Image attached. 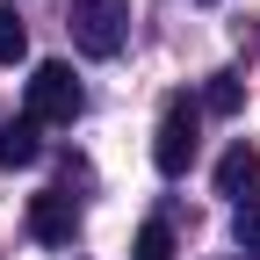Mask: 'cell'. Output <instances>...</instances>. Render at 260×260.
I'll use <instances>...</instances> for the list:
<instances>
[{
  "instance_id": "obj_1",
  "label": "cell",
  "mask_w": 260,
  "mask_h": 260,
  "mask_svg": "<svg viewBox=\"0 0 260 260\" xmlns=\"http://www.w3.org/2000/svg\"><path fill=\"white\" fill-rule=\"evenodd\" d=\"M195 145H203V102H188V94H167V109H159V130H152V167L181 181L195 167Z\"/></svg>"
},
{
  "instance_id": "obj_2",
  "label": "cell",
  "mask_w": 260,
  "mask_h": 260,
  "mask_svg": "<svg viewBox=\"0 0 260 260\" xmlns=\"http://www.w3.org/2000/svg\"><path fill=\"white\" fill-rule=\"evenodd\" d=\"M87 109V87L73 80V65H65V58H44L37 65V73H29V123H73Z\"/></svg>"
},
{
  "instance_id": "obj_3",
  "label": "cell",
  "mask_w": 260,
  "mask_h": 260,
  "mask_svg": "<svg viewBox=\"0 0 260 260\" xmlns=\"http://www.w3.org/2000/svg\"><path fill=\"white\" fill-rule=\"evenodd\" d=\"M130 37V0H73V44L87 58H116Z\"/></svg>"
},
{
  "instance_id": "obj_4",
  "label": "cell",
  "mask_w": 260,
  "mask_h": 260,
  "mask_svg": "<svg viewBox=\"0 0 260 260\" xmlns=\"http://www.w3.org/2000/svg\"><path fill=\"white\" fill-rule=\"evenodd\" d=\"M73 232H80V195L73 188L29 195V239H37V246H73Z\"/></svg>"
},
{
  "instance_id": "obj_5",
  "label": "cell",
  "mask_w": 260,
  "mask_h": 260,
  "mask_svg": "<svg viewBox=\"0 0 260 260\" xmlns=\"http://www.w3.org/2000/svg\"><path fill=\"white\" fill-rule=\"evenodd\" d=\"M253 188H260V152H253V145L239 138L232 152H224V159H217V195H239V203H246V195H253Z\"/></svg>"
},
{
  "instance_id": "obj_6",
  "label": "cell",
  "mask_w": 260,
  "mask_h": 260,
  "mask_svg": "<svg viewBox=\"0 0 260 260\" xmlns=\"http://www.w3.org/2000/svg\"><path fill=\"white\" fill-rule=\"evenodd\" d=\"M44 159V138H37V123L15 116V123H0V167H37Z\"/></svg>"
},
{
  "instance_id": "obj_7",
  "label": "cell",
  "mask_w": 260,
  "mask_h": 260,
  "mask_svg": "<svg viewBox=\"0 0 260 260\" xmlns=\"http://www.w3.org/2000/svg\"><path fill=\"white\" fill-rule=\"evenodd\" d=\"M130 260H174V224L152 217L145 232H138V253H130Z\"/></svg>"
},
{
  "instance_id": "obj_8",
  "label": "cell",
  "mask_w": 260,
  "mask_h": 260,
  "mask_svg": "<svg viewBox=\"0 0 260 260\" xmlns=\"http://www.w3.org/2000/svg\"><path fill=\"white\" fill-rule=\"evenodd\" d=\"M29 58V29L15 22V8H0V65H22Z\"/></svg>"
},
{
  "instance_id": "obj_9",
  "label": "cell",
  "mask_w": 260,
  "mask_h": 260,
  "mask_svg": "<svg viewBox=\"0 0 260 260\" xmlns=\"http://www.w3.org/2000/svg\"><path fill=\"white\" fill-rule=\"evenodd\" d=\"M203 109H210V116H232V109H239V73H210Z\"/></svg>"
},
{
  "instance_id": "obj_10",
  "label": "cell",
  "mask_w": 260,
  "mask_h": 260,
  "mask_svg": "<svg viewBox=\"0 0 260 260\" xmlns=\"http://www.w3.org/2000/svg\"><path fill=\"white\" fill-rule=\"evenodd\" d=\"M232 239H239L246 253H260V195H246V203H239V224H232Z\"/></svg>"
}]
</instances>
